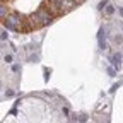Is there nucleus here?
Masks as SVG:
<instances>
[{
    "label": "nucleus",
    "instance_id": "obj_1",
    "mask_svg": "<svg viewBox=\"0 0 123 123\" xmlns=\"http://www.w3.org/2000/svg\"><path fill=\"white\" fill-rule=\"evenodd\" d=\"M0 14H2V19H5L7 16H9V10H7V5L2 4V7H0Z\"/></svg>",
    "mask_w": 123,
    "mask_h": 123
},
{
    "label": "nucleus",
    "instance_id": "obj_2",
    "mask_svg": "<svg viewBox=\"0 0 123 123\" xmlns=\"http://www.w3.org/2000/svg\"><path fill=\"white\" fill-rule=\"evenodd\" d=\"M104 12H106V16L115 14V5H106V7H104Z\"/></svg>",
    "mask_w": 123,
    "mask_h": 123
},
{
    "label": "nucleus",
    "instance_id": "obj_3",
    "mask_svg": "<svg viewBox=\"0 0 123 123\" xmlns=\"http://www.w3.org/2000/svg\"><path fill=\"white\" fill-rule=\"evenodd\" d=\"M4 60H5L7 63H10V62H12V55H5V56H4Z\"/></svg>",
    "mask_w": 123,
    "mask_h": 123
},
{
    "label": "nucleus",
    "instance_id": "obj_4",
    "mask_svg": "<svg viewBox=\"0 0 123 123\" xmlns=\"http://www.w3.org/2000/svg\"><path fill=\"white\" fill-rule=\"evenodd\" d=\"M113 41H115V43H118V45H120V43H121V36H115V38H113Z\"/></svg>",
    "mask_w": 123,
    "mask_h": 123
},
{
    "label": "nucleus",
    "instance_id": "obj_5",
    "mask_svg": "<svg viewBox=\"0 0 123 123\" xmlns=\"http://www.w3.org/2000/svg\"><path fill=\"white\" fill-rule=\"evenodd\" d=\"M12 70H14V72H19V70H21V65H19V63H16V65H14V68H12Z\"/></svg>",
    "mask_w": 123,
    "mask_h": 123
},
{
    "label": "nucleus",
    "instance_id": "obj_6",
    "mask_svg": "<svg viewBox=\"0 0 123 123\" xmlns=\"http://www.w3.org/2000/svg\"><path fill=\"white\" fill-rule=\"evenodd\" d=\"M5 96H7V98H12V96H14V91H7Z\"/></svg>",
    "mask_w": 123,
    "mask_h": 123
},
{
    "label": "nucleus",
    "instance_id": "obj_7",
    "mask_svg": "<svg viewBox=\"0 0 123 123\" xmlns=\"http://www.w3.org/2000/svg\"><path fill=\"white\" fill-rule=\"evenodd\" d=\"M2 39H4V41H5V39H7V31H5V29H4V31H2Z\"/></svg>",
    "mask_w": 123,
    "mask_h": 123
},
{
    "label": "nucleus",
    "instance_id": "obj_8",
    "mask_svg": "<svg viewBox=\"0 0 123 123\" xmlns=\"http://www.w3.org/2000/svg\"><path fill=\"white\" fill-rule=\"evenodd\" d=\"M120 16H121V17H123V9H120Z\"/></svg>",
    "mask_w": 123,
    "mask_h": 123
}]
</instances>
